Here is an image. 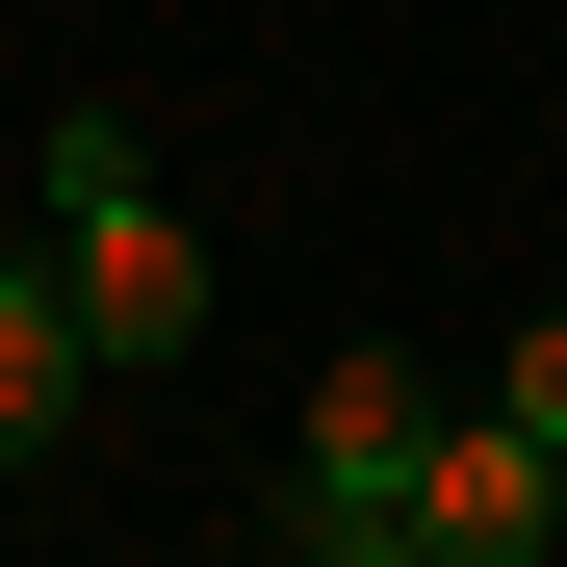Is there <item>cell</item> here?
Here are the masks:
<instances>
[{
	"label": "cell",
	"instance_id": "1",
	"mask_svg": "<svg viewBox=\"0 0 567 567\" xmlns=\"http://www.w3.org/2000/svg\"><path fill=\"white\" fill-rule=\"evenodd\" d=\"M52 284H78V336H104V361H181V336H207V233L155 207V155H130L104 104L52 130Z\"/></svg>",
	"mask_w": 567,
	"mask_h": 567
},
{
	"label": "cell",
	"instance_id": "2",
	"mask_svg": "<svg viewBox=\"0 0 567 567\" xmlns=\"http://www.w3.org/2000/svg\"><path fill=\"white\" fill-rule=\"evenodd\" d=\"M413 439H439V388L388 336H336L310 361V491H284V542L310 567H413Z\"/></svg>",
	"mask_w": 567,
	"mask_h": 567
},
{
	"label": "cell",
	"instance_id": "3",
	"mask_svg": "<svg viewBox=\"0 0 567 567\" xmlns=\"http://www.w3.org/2000/svg\"><path fill=\"white\" fill-rule=\"evenodd\" d=\"M567 542V439L542 413H439L413 439V567H542Z\"/></svg>",
	"mask_w": 567,
	"mask_h": 567
},
{
	"label": "cell",
	"instance_id": "4",
	"mask_svg": "<svg viewBox=\"0 0 567 567\" xmlns=\"http://www.w3.org/2000/svg\"><path fill=\"white\" fill-rule=\"evenodd\" d=\"M78 388H104L78 284H52V258H0V464H52V439H78Z\"/></svg>",
	"mask_w": 567,
	"mask_h": 567
},
{
	"label": "cell",
	"instance_id": "5",
	"mask_svg": "<svg viewBox=\"0 0 567 567\" xmlns=\"http://www.w3.org/2000/svg\"><path fill=\"white\" fill-rule=\"evenodd\" d=\"M491 413H542V439H567V310H542V336L491 361Z\"/></svg>",
	"mask_w": 567,
	"mask_h": 567
}]
</instances>
